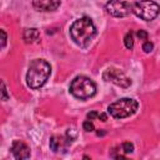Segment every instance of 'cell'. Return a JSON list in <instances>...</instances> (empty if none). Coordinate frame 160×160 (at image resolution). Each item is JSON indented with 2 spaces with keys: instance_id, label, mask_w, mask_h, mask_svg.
<instances>
[{
  "instance_id": "cell-7",
  "label": "cell",
  "mask_w": 160,
  "mask_h": 160,
  "mask_svg": "<svg viewBox=\"0 0 160 160\" xmlns=\"http://www.w3.org/2000/svg\"><path fill=\"white\" fill-rule=\"evenodd\" d=\"M106 11L115 18H125L132 11V6L122 0H110L106 4Z\"/></svg>"
},
{
  "instance_id": "cell-6",
  "label": "cell",
  "mask_w": 160,
  "mask_h": 160,
  "mask_svg": "<svg viewBox=\"0 0 160 160\" xmlns=\"http://www.w3.org/2000/svg\"><path fill=\"white\" fill-rule=\"evenodd\" d=\"M102 78H104V80L110 81V82H112L120 88H124V89H126L131 85V79H129L121 70L115 69V68H108L104 71Z\"/></svg>"
},
{
  "instance_id": "cell-10",
  "label": "cell",
  "mask_w": 160,
  "mask_h": 160,
  "mask_svg": "<svg viewBox=\"0 0 160 160\" xmlns=\"http://www.w3.org/2000/svg\"><path fill=\"white\" fill-rule=\"evenodd\" d=\"M34 6L40 11H54L60 6V0H35Z\"/></svg>"
},
{
  "instance_id": "cell-5",
  "label": "cell",
  "mask_w": 160,
  "mask_h": 160,
  "mask_svg": "<svg viewBox=\"0 0 160 160\" xmlns=\"http://www.w3.org/2000/svg\"><path fill=\"white\" fill-rule=\"evenodd\" d=\"M132 12L138 18L145 21H150V20H154L159 15L160 6L152 0H139L134 4Z\"/></svg>"
},
{
  "instance_id": "cell-12",
  "label": "cell",
  "mask_w": 160,
  "mask_h": 160,
  "mask_svg": "<svg viewBox=\"0 0 160 160\" xmlns=\"http://www.w3.org/2000/svg\"><path fill=\"white\" fill-rule=\"evenodd\" d=\"M88 119H90V120H94V119H99V120H101V121H106V120H108V116H106V114H104V112L90 111V112L88 114Z\"/></svg>"
},
{
  "instance_id": "cell-9",
  "label": "cell",
  "mask_w": 160,
  "mask_h": 160,
  "mask_svg": "<svg viewBox=\"0 0 160 160\" xmlns=\"http://www.w3.org/2000/svg\"><path fill=\"white\" fill-rule=\"evenodd\" d=\"M70 144L68 138L64 136H59V135H54L50 139V149L54 152H59V151H65L68 149V145Z\"/></svg>"
},
{
  "instance_id": "cell-4",
  "label": "cell",
  "mask_w": 160,
  "mask_h": 160,
  "mask_svg": "<svg viewBox=\"0 0 160 160\" xmlns=\"http://www.w3.org/2000/svg\"><path fill=\"white\" fill-rule=\"evenodd\" d=\"M138 106H139V104L136 100L130 99V98H122V99L116 100L112 104H110L108 108V111L112 118L124 119V118H128V116L135 114L138 110Z\"/></svg>"
},
{
  "instance_id": "cell-15",
  "label": "cell",
  "mask_w": 160,
  "mask_h": 160,
  "mask_svg": "<svg viewBox=\"0 0 160 160\" xmlns=\"http://www.w3.org/2000/svg\"><path fill=\"white\" fill-rule=\"evenodd\" d=\"M82 128H84L85 131H94L95 130V126L92 124V120H90V119H88V120H85L82 122Z\"/></svg>"
},
{
  "instance_id": "cell-3",
  "label": "cell",
  "mask_w": 160,
  "mask_h": 160,
  "mask_svg": "<svg viewBox=\"0 0 160 160\" xmlns=\"http://www.w3.org/2000/svg\"><path fill=\"white\" fill-rule=\"evenodd\" d=\"M70 92L75 98H78L80 100H86V99H90V98H92L95 95L96 85L91 79L80 75V76H76L71 81Z\"/></svg>"
},
{
  "instance_id": "cell-16",
  "label": "cell",
  "mask_w": 160,
  "mask_h": 160,
  "mask_svg": "<svg viewBox=\"0 0 160 160\" xmlns=\"http://www.w3.org/2000/svg\"><path fill=\"white\" fill-rule=\"evenodd\" d=\"M152 49H154V44L151 42V41H144V44H142V50L145 51V52H150V51H152Z\"/></svg>"
},
{
  "instance_id": "cell-19",
  "label": "cell",
  "mask_w": 160,
  "mask_h": 160,
  "mask_svg": "<svg viewBox=\"0 0 160 160\" xmlns=\"http://www.w3.org/2000/svg\"><path fill=\"white\" fill-rule=\"evenodd\" d=\"M0 34H1V48L4 49V48H5V45H6V34H5V31H4V30H1V31H0Z\"/></svg>"
},
{
  "instance_id": "cell-14",
  "label": "cell",
  "mask_w": 160,
  "mask_h": 160,
  "mask_svg": "<svg viewBox=\"0 0 160 160\" xmlns=\"http://www.w3.org/2000/svg\"><path fill=\"white\" fill-rule=\"evenodd\" d=\"M121 149H122L124 154H131L134 151V145L130 141H125L121 144Z\"/></svg>"
},
{
  "instance_id": "cell-18",
  "label": "cell",
  "mask_w": 160,
  "mask_h": 160,
  "mask_svg": "<svg viewBox=\"0 0 160 160\" xmlns=\"http://www.w3.org/2000/svg\"><path fill=\"white\" fill-rule=\"evenodd\" d=\"M136 36H138L140 40H144V41L148 40V32H146L145 30H139V31L136 32Z\"/></svg>"
},
{
  "instance_id": "cell-17",
  "label": "cell",
  "mask_w": 160,
  "mask_h": 160,
  "mask_svg": "<svg viewBox=\"0 0 160 160\" xmlns=\"http://www.w3.org/2000/svg\"><path fill=\"white\" fill-rule=\"evenodd\" d=\"M66 138L69 139V141H70V142H72V141H74V139L76 138V131H75L74 129H69V130L66 131Z\"/></svg>"
},
{
  "instance_id": "cell-11",
  "label": "cell",
  "mask_w": 160,
  "mask_h": 160,
  "mask_svg": "<svg viewBox=\"0 0 160 160\" xmlns=\"http://www.w3.org/2000/svg\"><path fill=\"white\" fill-rule=\"evenodd\" d=\"M39 36H40V32L38 29L35 28H30V29H25L24 34H22V39L25 40V42L28 44H32L35 41L39 40Z\"/></svg>"
},
{
  "instance_id": "cell-1",
  "label": "cell",
  "mask_w": 160,
  "mask_h": 160,
  "mask_svg": "<svg viewBox=\"0 0 160 160\" xmlns=\"http://www.w3.org/2000/svg\"><path fill=\"white\" fill-rule=\"evenodd\" d=\"M96 35V28L92 20L88 16H82L72 22L70 26V36L79 46H86Z\"/></svg>"
},
{
  "instance_id": "cell-2",
  "label": "cell",
  "mask_w": 160,
  "mask_h": 160,
  "mask_svg": "<svg viewBox=\"0 0 160 160\" xmlns=\"http://www.w3.org/2000/svg\"><path fill=\"white\" fill-rule=\"evenodd\" d=\"M51 74L50 64L42 59H35L31 61L26 72V84L31 89L41 88Z\"/></svg>"
},
{
  "instance_id": "cell-20",
  "label": "cell",
  "mask_w": 160,
  "mask_h": 160,
  "mask_svg": "<svg viewBox=\"0 0 160 160\" xmlns=\"http://www.w3.org/2000/svg\"><path fill=\"white\" fill-rule=\"evenodd\" d=\"M1 91H2V100H8V92H6V88L4 81L1 82Z\"/></svg>"
},
{
  "instance_id": "cell-8",
  "label": "cell",
  "mask_w": 160,
  "mask_h": 160,
  "mask_svg": "<svg viewBox=\"0 0 160 160\" xmlns=\"http://www.w3.org/2000/svg\"><path fill=\"white\" fill-rule=\"evenodd\" d=\"M11 152H12L14 158L18 159V160H24V159L30 158V149H29V146L25 142L20 141V140H16V141L12 142Z\"/></svg>"
},
{
  "instance_id": "cell-13",
  "label": "cell",
  "mask_w": 160,
  "mask_h": 160,
  "mask_svg": "<svg viewBox=\"0 0 160 160\" xmlns=\"http://www.w3.org/2000/svg\"><path fill=\"white\" fill-rule=\"evenodd\" d=\"M124 42H125V46L128 48V49H132L134 48V32L132 31H129V32H126V35H125V38H124Z\"/></svg>"
}]
</instances>
